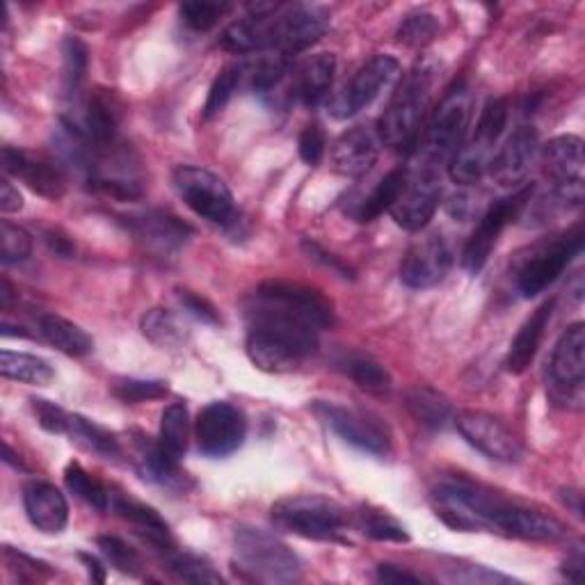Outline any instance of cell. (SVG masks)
Returning a JSON list of instances; mask_svg holds the SVG:
<instances>
[{"label":"cell","instance_id":"cell-24","mask_svg":"<svg viewBox=\"0 0 585 585\" xmlns=\"http://www.w3.org/2000/svg\"><path fill=\"white\" fill-rule=\"evenodd\" d=\"M23 505L30 524L47 535H58L69 524L64 494L47 481H30L23 488Z\"/></svg>","mask_w":585,"mask_h":585},{"label":"cell","instance_id":"cell-18","mask_svg":"<svg viewBox=\"0 0 585 585\" xmlns=\"http://www.w3.org/2000/svg\"><path fill=\"white\" fill-rule=\"evenodd\" d=\"M455 428L464 442L496 462H520L524 447L503 421L481 410H464L455 417Z\"/></svg>","mask_w":585,"mask_h":585},{"label":"cell","instance_id":"cell-6","mask_svg":"<svg viewBox=\"0 0 585 585\" xmlns=\"http://www.w3.org/2000/svg\"><path fill=\"white\" fill-rule=\"evenodd\" d=\"M273 522L277 528L307 540L343 542L348 512L332 499L318 494L286 496L273 505Z\"/></svg>","mask_w":585,"mask_h":585},{"label":"cell","instance_id":"cell-13","mask_svg":"<svg viewBox=\"0 0 585 585\" xmlns=\"http://www.w3.org/2000/svg\"><path fill=\"white\" fill-rule=\"evenodd\" d=\"M400 79V62L391 55H376L357 69L350 83L329 101V113L337 120H348L369 107L384 90Z\"/></svg>","mask_w":585,"mask_h":585},{"label":"cell","instance_id":"cell-28","mask_svg":"<svg viewBox=\"0 0 585 585\" xmlns=\"http://www.w3.org/2000/svg\"><path fill=\"white\" fill-rule=\"evenodd\" d=\"M135 466L144 481L186 490V473H181L178 462L172 460L158 442H150V437H140L135 442Z\"/></svg>","mask_w":585,"mask_h":585},{"label":"cell","instance_id":"cell-49","mask_svg":"<svg viewBox=\"0 0 585 585\" xmlns=\"http://www.w3.org/2000/svg\"><path fill=\"white\" fill-rule=\"evenodd\" d=\"M30 402H32V410H34L37 421H40V425H42L47 432H53V434H66L71 414H66L62 408L55 406V402L44 400V398H32Z\"/></svg>","mask_w":585,"mask_h":585},{"label":"cell","instance_id":"cell-17","mask_svg":"<svg viewBox=\"0 0 585 585\" xmlns=\"http://www.w3.org/2000/svg\"><path fill=\"white\" fill-rule=\"evenodd\" d=\"M327 12L311 6H279L273 12V49L284 58H292L311 49L327 30Z\"/></svg>","mask_w":585,"mask_h":585},{"label":"cell","instance_id":"cell-7","mask_svg":"<svg viewBox=\"0 0 585 585\" xmlns=\"http://www.w3.org/2000/svg\"><path fill=\"white\" fill-rule=\"evenodd\" d=\"M510 101L505 96L490 99L481 110V117L475 122L473 135L462 142L458 154L451 158L449 174L460 186H473L479 183L492 165L496 144L507 126Z\"/></svg>","mask_w":585,"mask_h":585},{"label":"cell","instance_id":"cell-31","mask_svg":"<svg viewBox=\"0 0 585 585\" xmlns=\"http://www.w3.org/2000/svg\"><path fill=\"white\" fill-rule=\"evenodd\" d=\"M406 406L414 417V421L428 430H442L453 414L449 398L425 384L412 387L406 393Z\"/></svg>","mask_w":585,"mask_h":585},{"label":"cell","instance_id":"cell-14","mask_svg":"<svg viewBox=\"0 0 585 585\" xmlns=\"http://www.w3.org/2000/svg\"><path fill=\"white\" fill-rule=\"evenodd\" d=\"M581 249H583L581 227L533 249L517 273V288L522 296L524 298L540 296L544 288L552 286L563 275V270L572 264L574 256L581 254Z\"/></svg>","mask_w":585,"mask_h":585},{"label":"cell","instance_id":"cell-33","mask_svg":"<svg viewBox=\"0 0 585 585\" xmlns=\"http://www.w3.org/2000/svg\"><path fill=\"white\" fill-rule=\"evenodd\" d=\"M66 434L71 437V442H76L81 449L103 458V460H117L122 455V447H120V439L96 425L94 421L85 419V417H79V414H73L69 419V430Z\"/></svg>","mask_w":585,"mask_h":585},{"label":"cell","instance_id":"cell-58","mask_svg":"<svg viewBox=\"0 0 585 585\" xmlns=\"http://www.w3.org/2000/svg\"><path fill=\"white\" fill-rule=\"evenodd\" d=\"M565 576L569 578V581H583V558H581V554L576 556V558H572V561H567L565 563Z\"/></svg>","mask_w":585,"mask_h":585},{"label":"cell","instance_id":"cell-40","mask_svg":"<svg viewBox=\"0 0 585 585\" xmlns=\"http://www.w3.org/2000/svg\"><path fill=\"white\" fill-rule=\"evenodd\" d=\"M62 55H64V90H66V96L76 99L85 81V73H88L90 51L79 40V37H66L64 47H62Z\"/></svg>","mask_w":585,"mask_h":585},{"label":"cell","instance_id":"cell-21","mask_svg":"<svg viewBox=\"0 0 585 585\" xmlns=\"http://www.w3.org/2000/svg\"><path fill=\"white\" fill-rule=\"evenodd\" d=\"M537 152H540L537 131L533 126H520L494 154L490 165L492 178L501 188H517L520 183L526 181Z\"/></svg>","mask_w":585,"mask_h":585},{"label":"cell","instance_id":"cell-43","mask_svg":"<svg viewBox=\"0 0 585 585\" xmlns=\"http://www.w3.org/2000/svg\"><path fill=\"white\" fill-rule=\"evenodd\" d=\"M359 528L366 537L378 540V542H408L410 540L408 531L382 510H361Z\"/></svg>","mask_w":585,"mask_h":585},{"label":"cell","instance_id":"cell-52","mask_svg":"<svg viewBox=\"0 0 585 585\" xmlns=\"http://www.w3.org/2000/svg\"><path fill=\"white\" fill-rule=\"evenodd\" d=\"M305 247V252H307V256H309V259L311 261H318V264H322L325 268H329V270H335V273H339L341 277H352V270L348 268V266H343L339 259H337V256L335 254H329V252H325L322 247H318L316 243H305L302 245Z\"/></svg>","mask_w":585,"mask_h":585},{"label":"cell","instance_id":"cell-23","mask_svg":"<svg viewBox=\"0 0 585 585\" xmlns=\"http://www.w3.org/2000/svg\"><path fill=\"white\" fill-rule=\"evenodd\" d=\"M0 158H3V170L21 178L32 193L42 195L47 199H53V202H58L64 195L66 181L58 165L42 161V158H34L23 150H14V146H3V154H0Z\"/></svg>","mask_w":585,"mask_h":585},{"label":"cell","instance_id":"cell-32","mask_svg":"<svg viewBox=\"0 0 585 585\" xmlns=\"http://www.w3.org/2000/svg\"><path fill=\"white\" fill-rule=\"evenodd\" d=\"M406 178H408V167L391 170L371 191V195L361 197L350 208V215L357 219V223H373L376 217H380L384 211H389L396 204L402 186H406Z\"/></svg>","mask_w":585,"mask_h":585},{"label":"cell","instance_id":"cell-25","mask_svg":"<svg viewBox=\"0 0 585 585\" xmlns=\"http://www.w3.org/2000/svg\"><path fill=\"white\" fill-rule=\"evenodd\" d=\"M335 76H337V58L332 53L309 55L292 69L290 96L298 99L307 107H314L332 92Z\"/></svg>","mask_w":585,"mask_h":585},{"label":"cell","instance_id":"cell-53","mask_svg":"<svg viewBox=\"0 0 585 585\" xmlns=\"http://www.w3.org/2000/svg\"><path fill=\"white\" fill-rule=\"evenodd\" d=\"M376 578H378L380 583H421V581H423V576L412 574V572H408V569L398 567V565H389V563L378 565Z\"/></svg>","mask_w":585,"mask_h":585},{"label":"cell","instance_id":"cell-39","mask_svg":"<svg viewBox=\"0 0 585 585\" xmlns=\"http://www.w3.org/2000/svg\"><path fill=\"white\" fill-rule=\"evenodd\" d=\"M64 483L73 496H79L90 507L105 512L110 507V492L79 464L71 462L64 471Z\"/></svg>","mask_w":585,"mask_h":585},{"label":"cell","instance_id":"cell-50","mask_svg":"<svg viewBox=\"0 0 585 585\" xmlns=\"http://www.w3.org/2000/svg\"><path fill=\"white\" fill-rule=\"evenodd\" d=\"M298 144H300V156H302V161L307 165L316 167L322 161L327 142H325V133H322V129L318 124H309L300 133V142Z\"/></svg>","mask_w":585,"mask_h":585},{"label":"cell","instance_id":"cell-16","mask_svg":"<svg viewBox=\"0 0 585 585\" xmlns=\"http://www.w3.org/2000/svg\"><path fill=\"white\" fill-rule=\"evenodd\" d=\"M195 437L202 453L211 458H227L243 447L247 437V419L232 402L215 400L199 412Z\"/></svg>","mask_w":585,"mask_h":585},{"label":"cell","instance_id":"cell-4","mask_svg":"<svg viewBox=\"0 0 585 585\" xmlns=\"http://www.w3.org/2000/svg\"><path fill=\"white\" fill-rule=\"evenodd\" d=\"M471 120V94L466 88H453L432 113L414 144L417 163L439 167L451 163L464 142Z\"/></svg>","mask_w":585,"mask_h":585},{"label":"cell","instance_id":"cell-35","mask_svg":"<svg viewBox=\"0 0 585 585\" xmlns=\"http://www.w3.org/2000/svg\"><path fill=\"white\" fill-rule=\"evenodd\" d=\"M0 373H3V378L8 380L34 384V387H44L55 378L47 359L28 352H12V350H3V355H0Z\"/></svg>","mask_w":585,"mask_h":585},{"label":"cell","instance_id":"cell-42","mask_svg":"<svg viewBox=\"0 0 585 585\" xmlns=\"http://www.w3.org/2000/svg\"><path fill=\"white\" fill-rule=\"evenodd\" d=\"M290 71V58H284L279 53H268L252 69V90L256 94H270L281 85V81L288 76Z\"/></svg>","mask_w":585,"mask_h":585},{"label":"cell","instance_id":"cell-48","mask_svg":"<svg viewBox=\"0 0 585 585\" xmlns=\"http://www.w3.org/2000/svg\"><path fill=\"white\" fill-rule=\"evenodd\" d=\"M170 387L163 380H120L113 387V393L122 400L129 402V406H135V402H146V400H156L167 396Z\"/></svg>","mask_w":585,"mask_h":585},{"label":"cell","instance_id":"cell-38","mask_svg":"<svg viewBox=\"0 0 585 585\" xmlns=\"http://www.w3.org/2000/svg\"><path fill=\"white\" fill-rule=\"evenodd\" d=\"M167 565H170V572L186 581V583H225V578L219 576L204 558L195 556V554H188V552H181V548H165L163 552Z\"/></svg>","mask_w":585,"mask_h":585},{"label":"cell","instance_id":"cell-61","mask_svg":"<svg viewBox=\"0 0 585 585\" xmlns=\"http://www.w3.org/2000/svg\"><path fill=\"white\" fill-rule=\"evenodd\" d=\"M3 451H6V458H3V460H6L8 464H14L17 469H23V464H21V460H17V455L12 453V449H10V444H6V449H3Z\"/></svg>","mask_w":585,"mask_h":585},{"label":"cell","instance_id":"cell-20","mask_svg":"<svg viewBox=\"0 0 585 585\" xmlns=\"http://www.w3.org/2000/svg\"><path fill=\"white\" fill-rule=\"evenodd\" d=\"M453 266V252L444 236L430 234L419 238L406 254L400 279L410 288H432L442 284Z\"/></svg>","mask_w":585,"mask_h":585},{"label":"cell","instance_id":"cell-15","mask_svg":"<svg viewBox=\"0 0 585 585\" xmlns=\"http://www.w3.org/2000/svg\"><path fill=\"white\" fill-rule=\"evenodd\" d=\"M585 380V325L578 320L569 325L558 339L552 359H548V382L558 402H574L578 408L583 400Z\"/></svg>","mask_w":585,"mask_h":585},{"label":"cell","instance_id":"cell-2","mask_svg":"<svg viewBox=\"0 0 585 585\" xmlns=\"http://www.w3.org/2000/svg\"><path fill=\"white\" fill-rule=\"evenodd\" d=\"M432 503L437 515L455 531H496L503 535H507L520 505L462 475L439 481L432 488Z\"/></svg>","mask_w":585,"mask_h":585},{"label":"cell","instance_id":"cell-9","mask_svg":"<svg viewBox=\"0 0 585 585\" xmlns=\"http://www.w3.org/2000/svg\"><path fill=\"white\" fill-rule=\"evenodd\" d=\"M174 188L199 217L213 225L229 227L236 223V204L227 183L199 165H178L174 170Z\"/></svg>","mask_w":585,"mask_h":585},{"label":"cell","instance_id":"cell-22","mask_svg":"<svg viewBox=\"0 0 585 585\" xmlns=\"http://www.w3.org/2000/svg\"><path fill=\"white\" fill-rule=\"evenodd\" d=\"M382 140L378 129L369 126H355L341 133L332 146V165L339 174L359 178L369 174L380 158Z\"/></svg>","mask_w":585,"mask_h":585},{"label":"cell","instance_id":"cell-8","mask_svg":"<svg viewBox=\"0 0 585 585\" xmlns=\"http://www.w3.org/2000/svg\"><path fill=\"white\" fill-rule=\"evenodd\" d=\"M247 307L281 314L286 318L300 320L318 332L335 325L332 305L320 290L298 281H266L252 292Z\"/></svg>","mask_w":585,"mask_h":585},{"label":"cell","instance_id":"cell-26","mask_svg":"<svg viewBox=\"0 0 585 585\" xmlns=\"http://www.w3.org/2000/svg\"><path fill=\"white\" fill-rule=\"evenodd\" d=\"M133 234L158 254L176 252L188 243L193 229L167 211H150L140 217H131Z\"/></svg>","mask_w":585,"mask_h":585},{"label":"cell","instance_id":"cell-54","mask_svg":"<svg viewBox=\"0 0 585 585\" xmlns=\"http://www.w3.org/2000/svg\"><path fill=\"white\" fill-rule=\"evenodd\" d=\"M479 199H475L473 195H466V193H460V195H453L451 202H449V213L455 217V219H469L475 208H479V204H475Z\"/></svg>","mask_w":585,"mask_h":585},{"label":"cell","instance_id":"cell-30","mask_svg":"<svg viewBox=\"0 0 585 585\" xmlns=\"http://www.w3.org/2000/svg\"><path fill=\"white\" fill-rule=\"evenodd\" d=\"M40 332L53 348L69 357H85L94 350V341L85 329L58 314H44L40 318Z\"/></svg>","mask_w":585,"mask_h":585},{"label":"cell","instance_id":"cell-36","mask_svg":"<svg viewBox=\"0 0 585 585\" xmlns=\"http://www.w3.org/2000/svg\"><path fill=\"white\" fill-rule=\"evenodd\" d=\"M140 327H142V335L161 348H176L186 341V332H183V327L176 320V316L161 307L146 311L140 320Z\"/></svg>","mask_w":585,"mask_h":585},{"label":"cell","instance_id":"cell-1","mask_svg":"<svg viewBox=\"0 0 585 585\" xmlns=\"http://www.w3.org/2000/svg\"><path fill=\"white\" fill-rule=\"evenodd\" d=\"M247 309V357L266 373H288L318 350V329L275 311Z\"/></svg>","mask_w":585,"mask_h":585},{"label":"cell","instance_id":"cell-56","mask_svg":"<svg viewBox=\"0 0 585 585\" xmlns=\"http://www.w3.org/2000/svg\"><path fill=\"white\" fill-rule=\"evenodd\" d=\"M47 243H49V247L55 252V254H60V256H71L73 254V245L64 238V236H60L58 232L53 234H47Z\"/></svg>","mask_w":585,"mask_h":585},{"label":"cell","instance_id":"cell-45","mask_svg":"<svg viewBox=\"0 0 585 585\" xmlns=\"http://www.w3.org/2000/svg\"><path fill=\"white\" fill-rule=\"evenodd\" d=\"M96 544L101 548V554L115 569L131 574V576H137L142 572L140 554L135 552V548H131L124 540H120L115 535H101V537H96Z\"/></svg>","mask_w":585,"mask_h":585},{"label":"cell","instance_id":"cell-47","mask_svg":"<svg viewBox=\"0 0 585 585\" xmlns=\"http://www.w3.org/2000/svg\"><path fill=\"white\" fill-rule=\"evenodd\" d=\"M232 12L229 3H202V0H193V3L181 6V19L188 28L197 32L211 30L219 19Z\"/></svg>","mask_w":585,"mask_h":585},{"label":"cell","instance_id":"cell-60","mask_svg":"<svg viewBox=\"0 0 585 585\" xmlns=\"http://www.w3.org/2000/svg\"><path fill=\"white\" fill-rule=\"evenodd\" d=\"M10 300H12V286L8 279L0 281V305H3V309L10 307Z\"/></svg>","mask_w":585,"mask_h":585},{"label":"cell","instance_id":"cell-59","mask_svg":"<svg viewBox=\"0 0 585 585\" xmlns=\"http://www.w3.org/2000/svg\"><path fill=\"white\" fill-rule=\"evenodd\" d=\"M561 496H563V503H565L567 507H572V510L576 512V515H578V517L583 515V505H581V494H578L576 490H563V492H561Z\"/></svg>","mask_w":585,"mask_h":585},{"label":"cell","instance_id":"cell-46","mask_svg":"<svg viewBox=\"0 0 585 585\" xmlns=\"http://www.w3.org/2000/svg\"><path fill=\"white\" fill-rule=\"evenodd\" d=\"M32 254V238L25 229L3 223L0 227V259H3L6 266L21 264Z\"/></svg>","mask_w":585,"mask_h":585},{"label":"cell","instance_id":"cell-3","mask_svg":"<svg viewBox=\"0 0 585 585\" xmlns=\"http://www.w3.org/2000/svg\"><path fill=\"white\" fill-rule=\"evenodd\" d=\"M434 73V64L423 60L400 83L378 124L382 144L391 146V150H410L417 144L423 117L430 107Z\"/></svg>","mask_w":585,"mask_h":585},{"label":"cell","instance_id":"cell-41","mask_svg":"<svg viewBox=\"0 0 585 585\" xmlns=\"http://www.w3.org/2000/svg\"><path fill=\"white\" fill-rule=\"evenodd\" d=\"M243 79V66L232 64L225 66L223 71L217 73V79L213 81L211 90H208V99L204 105V120H213L215 115H219L225 110V105L232 101L234 92L238 90Z\"/></svg>","mask_w":585,"mask_h":585},{"label":"cell","instance_id":"cell-10","mask_svg":"<svg viewBox=\"0 0 585 585\" xmlns=\"http://www.w3.org/2000/svg\"><path fill=\"white\" fill-rule=\"evenodd\" d=\"M542 170L552 183L554 197L567 206H581L585 199V156L583 140L561 135L542 146Z\"/></svg>","mask_w":585,"mask_h":585},{"label":"cell","instance_id":"cell-37","mask_svg":"<svg viewBox=\"0 0 585 585\" xmlns=\"http://www.w3.org/2000/svg\"><path fill=\"white\" fill-rule=\"evenodd\" d=\"M339 366L343 369V373L350 376L361 389H369V391L389 389L391 380H389V373L384 371V366L369 355L350 352L339 361Z\"/></svg>","mask_w":585,"mask_h":585},{"label":"cell","instance_id":"cell-51","mask_svg":"<svg viewBox=\"0 0 585 585\" xmlns=\"http://www.w3.org/2000/svg\"><path fill=\"white\" fill-rule=\"evenodd\" d=\"M176 298H178V302H181L183 309H186L188 314H193L195 318H199L202 322H211V325H217L219 322L215 307L208 300L199 298L197 292L183 288V290H176Z\"/></svg>","mask_w":585,"mask_h":585},{"label":"cell","instance_id":"cell-57","mask_svg":"<svg viewBox=\"0 0 585 585\" xmlns=\"http://www.w3.org/2000/svg\"><path fill=\"white\" fill-rule=\"evenodd\" d=\"M81 561L88 565V572H90L92 581H96V583H103L105 581V569L99 565L96 558H92L90 554H81Z\"/></svg>","mask_w":585,"mask_h":585},{"label":"cell","instance_id":"cell-55","mask_svg":"<svg viewBox=\"0 0 585 585\" xmlns=\"http://www.w3.org/2000/svg\"><path fill=\"white\" fill-rule=\"evenodd\" d=\"M21 208H23L21 193L6 178L3 186H0V211H3V213H17Z\"/></svg>","mask_w":585,"mask_h":585},{"label":"cell","instance_id":"cell-12","mask_svg":"<svg viewBox=\"0 0 585 585\" xmlns=\"http://www.w3.org/2000/svg\"><path fill=\"white\" fill-rule=\"evenodd\" d=\"M531 199H533V186H526L517 193H512L510 197L494 202L483 213L479 227L473 229V234L466 240L464 252H462V266L469 273H481L485 268V264L490 261L492 249L499 243V236L503 234V229L510 223H515V219L526 211Z\"/></svg>","mask_w":585,"mask_h":585},{"label":"cell","instance_id":"cell-19","mask_svg":"<svg viewBox=\"0 0 585 585\" xmlns=\"http://www.w3.org/2000/svg\"><path fill=\"white\" fill-rule=\"evenodd\" d=\"M314 412L329 430L339 434L346 444L369 455H378V458L389 455L391 449L389 434L369 417L341 408L337 402H325V400L314 402Z\"/></svg>","mask_w":585,"mask_h":585},{"label":"cell","instance_id":"cell-5","mask_svg":"<svg viewBox=\"0 0 585 585\" xmlns=\"http://www.w3.org/2000/svg\"><path fill=\"white\" fill-rule=\"evenodd\" d=\"M238 565L256 581L296 583L302 576V563L292 548L266 528L238 526L234 533Z\"/></svg>","mask_w":585,"mask_h":585},{"label":"cell","instance_id":"cell-27","mask_svg":"<svg viewBox=\"0 0 585 585\" xmlns=\"http://www.w3.org/2000/svg\"><path fill=\"white\" fill-rule=\"evenodd\" d=\"M554 307H556V300H546L520 327L515 341L510 343V352H507V359H505V366H507L510 373L520 376L533 363V359H535V355L540 350V343L544 339L546 325H548V320H552Z\"/></svg>","mask_w":585,"mask_h":585},{"label":"cell","instance_id":"cell-34","mask_svg":"<svg viewBox=\"0 0 585 585\" xmlns=\"http://www.w3.org/2000/svg\"><path fill=\"white\" fill-rule=\"evenodd\" d=\"M188 439H191V414L186 402H172V406L165 408L161 419L158 447L172 460L178 462L188 451Z\"/></svg>","mask_w":585,"mask_h":585},{"label":"cell","instance_id":"cell-11","mask_svg":"<svg viewBox=\"0 0 585 585\" xmlns=\"http://www.w3.org/2000/svg\"><path fill=\"white\" fill-rule=\"evenodd\" d=\"M442 202V176L437 167L417 163L408 170L406 186H402L396 204L389 208L393 223L406 232H421Z\"/></svg>","mask_w":585,"mask_h":585},{"label":"cell","instance_id":"cell-29","mask_svg":"<svg viewBox=\"0 0 585 585\" xmlns=\"http://www.w3.org/2000/svg\"><path fill=\"white\" fill-rule=\"evenodd\" d=\"M110 507H113L117 515H122L124 520H129L135 526V531L146 542L154 544L158 552H165V548L172 546L170 528L161 520V515L154 507L144 505V503H140L131 496H124V494H110Z\"/></svg>","mask_w":585,"mask_h":585},{"label":"cell","instance_id":"cell-44","mask_svg":"<svg viewBox=\"0 0 585 585\" xmlns=\"http://www.w3.org/2000/svg\"><path fill=\"white\" fill-rule=\"evenodd\" d=\"M437 32H439V21H437L434 14H430V12H412V14H408L406 19H402V23L398 25L396 37H398L400 44L419 49V47H425L428 42H432Z\"/></svg>","mask_w":585,"mask_h":585}]
</instances>
